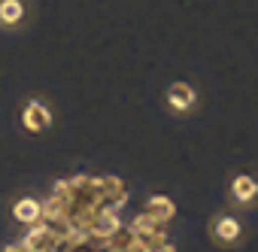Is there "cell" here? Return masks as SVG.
<instances>
[{
  "label": "cell",
  "mask_w": 258,
  "mask_h": 252,
  "mask_svg": "<svg viewBox=\"0 0 258 252\" xmlns=\"http://www.w3.org/2000/svg\"><path fill=\"white\" fill-rule=\"evenodd\" d=\"M231 195H234V201H240V204H252L255 198H258V182L252 179V176H234V182H231Z\"/></svg>",
  "instance_id": "cell-9"
},
{
  "label": "cell",
  "mask_w": 258,
  "mask_h": 252,
  "mask_svg": "<svg viewBox=\"0 0 258 252\" xmlns=\"http://www.w3.org/2000/svg\"><path fill=\"white\" fill-rule=\"evenodd\" d=\"M4 252H31V249H28L22 240H16V243H7V246H4Z\"/></svg>",
  "instance_id": "cell-11"
},
{
  "label": "cell",
  "mask_w": 258,
  "mask_h": 252,
  "mask_svg": "<svg viewBox=\"0 0 258 252\" xmlns=\"http://www.w3.org/2000/svg\"><path fill=\"white\" fill-rule=\"evenodd\" d=\"M22 124H25V131L40 134V131H46L49 124H52V109L46 103H40V100H31L22 109Z\"/></svg>",
  "instance_id": "cell-2"
},
{
  "label": "cell",
  "mask_w": 258,
  "mask_h": 252,
  "mask_svg": "<svg viewBox=\"0 0 258 252\" xmlns=\"http://www.w3.org/2000/svg\"><path fill=\"white\" fill-rule=\"evenodd\" d=\"M13 219H16L19 225H25V228L37 225V222L43 219V207H40V201H37V198H19V201L13 204Z\"/></svg>",
  "instance_id": "cell-5"
},
{
  "label": "cell",
  "mask_w": 258,
  "mask_h": 252,
  "mask_svg": "<svg viewBox=\"0 0 258 252\" xmlns=\"http://www.w3.org/2000/svg\"><path fill=\"white\" fill-rule=\"evenodd\" d=\"M25 13H28V10H25L22 0H0V25L16 28V25H22Z\"/></svg>",
  "instance_id": "cell-10"
},
{
  "label": "cell",
  "mask_w": 258,
  "mask_h": 252,
  "mask_svg": "<svg viewBox=\"0 0 258 252\" xmlns=\"http://www.w3.org/2000/svg\"><path fill=\"white\" fill-rule=\"evenodd\" d=\"M127 231H131V234H134V240H137V243H143L149 252H155L158 246L170 243L167 225H164V222H155V219H152V216H146V213H140L137 219H131Z\"/></svg>",
  "instance_id": "cell-1"
},
{
  "label": "cell",
  "mask_w": 258,
  "mask_h": 252,
  "mask_svg": "<svg viewBox=\"0 0 258 252\" xmlns=\"http://www.w3.org/2000/svg\"><path fill=\"white\" fill-rule=\"evenodd\" d=\"M210 234H213L216 243H237L240 234H243V228H240V222H237L234 216H219V219L210 225Z\"/></svg>",
  "instance_id": "cell-6"
},
{
  "label": "cell",
  "mask_w": 258,
  "mask_h": 252,
  "mask_svg": "<svg viewBox=\"0 0 258 252\" xmlns=\"http://www.w3.org/2000/svg\"><path fill=\"white\" fill-rule=\"evenodd\" d=\"M100 185H103V195H106L109 210L118 213V210L127 204V188H124V182H121L118 176H100Z\"/></svg>",
  "instance_id": "cell-8"
},
{
  "label": "cell",
  "mask_w": 258,
  "mask_h": 252,
  "mask_svg": "<svg viewBox=\"0 0 258 252\" xmlns=\"http://www.w3.org/2000/svg\"><path fill=\"white\" fill-rule=\"evenodd\" d=\"M143 213L152 216L155 222H164V225H167V222L176 216V204H173L167 195H152V198L143 204Z\"/></svg>",
  "instance_id": "cell-7"
},
{
  "label": "cell",
  "mask_w": 258,
  "mask_h": 252,
  "mask_svg": "<svg viewBox=\"0 0 258 252\" xmlns=\"http://www.w3.org/2000/svg\"><path fill=\"white\" fill-rule=\"evenodd\" d=\"M155 252H176V246H173V243H164V246H158Z\"/></svg>",
  "instance_id": "cell-12"
},
{
  "label": "cell",
  "mask_w": 258,
  "mask_h": 252,
  "mask_svg": "<svg viewBox=\"0 0 258 252\" xmlns=\"http://www.w3.org/2000/svg\"><path fill=\"white\" fill-rule=\"evenodd\" d=\"M124 228V222L118 219V213L115 210H103V213H97L94 219H91V225H88V234L91 237H100V240H109L115 231H121Z\"/></svg>",
  "instance_id": "cell-3"
},
{
  "label": "cell",
  "mask_w": 258,
  "mask_h": 252,
  "mask_svg": "<svg viewBox=\"0 0 258 252\" xmlns=\"http://www.w3.org/2000/svg\"><path fill=\"white\" fill-rule=\"evenodd\" d=\"M195 100H198V91H195L188 82H173V85L167 88V106H170L173 112H185V109H191Z\"/></svg>",
  "instance_id": "cell-4"
}]
</instances>
